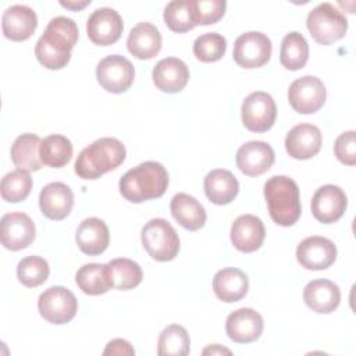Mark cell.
Listing matches in <instances>:
<instances>
[{
	"mask_svg": "<svg viewBox=\"0 0 356 356\" xmlns=\"http://www.w3.org/2000/svg\"><path fill=\"white\" fill-rule=\"evenodd\" d=\"M78 36L79 32L74 19L63 15L51 18L35 46L38 61L49 70H61L68 64Z\"/></svg>",
	"mask_w": 356,
	"mask_h": 356,
	"instance_id": "1",
	"label": "cell"
},
{
	"mask_svg": "<svg viewBox=\"0 0 356 356\" xmlns=\"http://www.w3.org/2000/svg\"><path fill=\"white\" fill-rule=\"evenodd\" d=\"M168 186V172L157 161H145L128 170L120 179V192L131 203L161 197Z\"/></svg>",
	"mask_w": 356,
	"mask_h": 356,
	"instance_id": "2",
	"label": "cell"
},
{
	"mask_svg": "<svg viewBox=\"0 0 356 356\" xmlns=\"http://www.w3.org/2000/svg\"><path fill=\"white\" fill-rule=\"evenodd\" d=\"M127 150L115 138H100L81 150L75 161V172L83 179H97L115 170L125 160Z\"/></svg>",
	"mask_w": 356,
	"mask_h": 356,
	"instance_id": "3",
	"label": "cell"
},
{
	"mask_svg": "<svg viewBox=\"0 0 356 356\" xmlns=\"http://www.w3.org/2000/svg\"><path fill=\"white\" fill-rule=\"evenodd\" d=\"M264 197L271 220L282 227L293 225L302 213L298 184L285 175H274L264 184Z\"/></svg>",
	"mask_w": 356,
	"mask_h": 356,
	"instance_id": "4",
	"label": "cell"
},
{
	"mask_svg": "<svg viewBox=\"0 0 356 356\" xmlns=\"http://www.w3.org/2000/svg\"><path fill=\"white\" fill-rule=\"evenodd\" d=\"M307 29L320 44H331L342 39L348 31V19L331 3H320L307 14Z\"/></svg>",
	"mask_w": 356,
	"mask_h": 356,
	"instance_id": "5",
	"label": "cell"
},
{
	"mask_svg": "<svg viewBox=\"0 0 356 356\" xmlns=\"http://www.w3.org/2000/svg\"><path fill=\"white\" fill-rule=\"evenodd\" d=\"M145 250L157 261H170L179 252V238L165 218H152L140 232Z\"/></svg>",
	"mask_w": 356,
	"mask_h": 356,
	"instance_id": "6",
	"label": "cell"
},
{
	"mask_svg": "<svg viewBox=\"0 0 356 356\" xmlns=\"http://www.w3.org/2000/svg\"><path fill=\"white\" fill-rule=\"evenodd\" d=\"M38 310L46 321L60 325L75 317L78 312V300L70 289L56 285L40 293L38 299Z\"/></svg>",
	"mask_w": 356,
	"mask_h": 356,
	"instance_id": "7",
	"label": "cell"
},
{
	"mask_svg": "<svg viewBox=\"0 0 356 356\" xmlns=\"http://www.w3.org/2000/svg\"><path fill=\"white\" fill-rule=\"evenodd\" d=\"M271 40L267 35L250 31L239 35L234 43V61L242 68H259L271 57Z\"/></svg>",
	"mask_w": 356,
	"mask_h": 356,
	"instance_id": "8",
	"label": "cell"
},
{
	"mask_svg": "<svg viewBox=\"0 0 356 356\" xmlns=\"http://www.w3.org/2000/svg\"><path fill=\"white\" fill-rule=\"evenodd\" d=\"M327 90L323 81L313 75L295 79L288 89L291 107L300 114H313L325 103Z\"/></svg>",
	"mask_w": 356,
	"mask_h": 356,
	"instance_id": "9",
	"label": "cell"
},
{
	"mask_svg": "<svg viewBox=\"0 0 356 356\" xmlns=\"http://www.w3.org/2000/svg\"><path fill=\"white\" fill-rule=\"evenodd\" d=\"M242 122L252 132L268 131L277 117V106L267 92H252L242 103Z\"/></svg>",
	"mask_w": 356,
	"mask_h": 356,
	"instance_id": "10",
	"label": "cell"
},
{
	"mask_svg": "<svg viewBox=\"0 0 356 356\" xmlns=\"http://www.w3.org/2000/svg\"><path fill=\"white\" fill-rule=\"evenodd\" d=\"M96 78L104 90L122 93L131 88L135 78V70L132 63L124 56L111 54L97 64Z\"/></svg>",
	"mask_w": 356,
	"mask_h": 356,
	"instance_id": "11",
	"label": "cell"
},
{
	"mask_svg": "<svg viewBox=\"0 0 356 356\" xmlns=\"http://www.w3.org/2000/svg\"><path fill=\"white\" fill-rule=\"evenodd\" d=\"M124 24L121 15L110 7L96 8L86 22L88 38L99 46L115 43L122 33Z\"/></svg>",
	"mask_w": 356,
	"mask_h": 356,
	"instance_id": "12",
	"label": "cell"
},
{
	"mask_svg": "<svg viewBox=\"0 0 356 356\" xmlns=\"http://www.w3.org/2000/svg\"><path fill=\"white\" fill-rule=\"evenodd\" d=\"M35 234V224L28 214L14 211L1 217L0 236L6 249L21 250L28 248L33 242Z\"/></svg>",
	"mask_w": 356,
	"mask_h": 356,
	"instance_id": "13",
	"label": "cell"
},
{
	"mask_svg": "<svg viewBox=\"0 0 356 356\" xmlns=\"http://www.w3.org/2000/svg\"><path fill=\"white\" fill-rule=\"evenodd\" d=\"M296 259L307 270H324L335 261L337 246L328 238L309 236L298 245Z\"/></svg>",
	"mask_w": 356,
	"mask_h": 356,
	"instance_id": "14",
	"label": "cell"
},
{
	"mask_svg": "<svg viewBox=\"0 0 356 356\" xmlns=\"http://www.w3.org/2000/svg\"><path fill=\"white\" fill-rule=\"evenodd\" d=\"M348 206L345 192L337 185L320 186L312 199V213L316 220L323 224H331L338 221Z\"/></svg>",
	"mask_w": 356,
	"mask_h": 356,
	"instance_id": "15",
	"label": "cell"
},
{
	"mask_svg": "<svg viewBox=\"0 0 356 356\" xmlns=\"http://www.w3.org/2000/svg\"><path fill=\"white\" fill-rule=\"evenodd\" d=\"M263 328V317L250 307H242L232 312L225 321L227 335L236 343H250L259 339Z\"/></svg>",
	"mask_w": 356,
	"mask_h": 356,
	"instance_id": "16",
	"label": "cell"
},
{
	"mask_svg": "<svg viewBox=\"0 0 356 356\" xmlns=\"http://www.w3.org/2000/svg\"><path fill=\"white\" fill-rule=\"evenodd\" d=\"M274 159L273 147L261 140L246 142L236 152V165L248 177H257L268 171Z\"/></svg>",
	"mask_w": 356,
	"mask_h": 356,
	"instance_id": "17",
	"label": "cell"
},
{
	"mask_svg": "<svg viewBox=\"0 0 356 356\" xmlns=\"http://www.w3.org/2000/svg\"><path fill=\"white\" fill-rule=\"evenodd\" d=\"M321 131L312 124L295 125L285 138V149L292 159L307 160L320 152Z\"/></svg>",
	"mask_w": 356,
	"mask_h": 356,
	"instance_id": "18",
	"label": "cell"
},
{
	"mask_svg": "<svg viewBox=\"0 0 356 356\" xmlns=\"http://www.w3.org/2000/svg\"><path fill=\"white\" fill-rule=\"evenodd\" d=\"M38 26L36 13L24 4L10 6L1 17L3 35L14 42L29 39Z\"/></svg>",
	"mask_w": 356,
	"mask_h": 356,
	"instance_id": "19",
	"label": "cell"
},
{
	"mask_svg": "<svg viewBox=\"0 0 356 356\" xmlns=\"http://www.w3.org/2000/svg\"><path fill=\"white\" fill-rule=\"evenodd\" d=\"M229 236L239 252L252 253L263 245L266 236L264 224L253 214H242L232 222Z\"/></svg>",
	"mask_w": 356,
	"mask_h": 356,
	"instance_id": "20",
	"label": "cell"
},
{
	"mask_svg": "<svg viewBox=\"0 0 356 356\" xmlns=\"http://www.w3.org/2000/svg\"><path fill=\"white\" fill-rule=\"evenodd\" d=\"M39 206L44 217L56 221L64 220L72 210L74 193L63 182H50L40 191Z\"/></svg>",
	"mask_w": 356,
	"mask_h": 356,
	"instance_id": "21",
	"label": "cell"
},
{
	"mask_svg": "<svg viewBox=\"0 0 356 356\" xmlns=\"http://www.w3.org/2000/svg\"><path fill=\"white\" fill-rule=\"evenodd\" d=\"M152 76L157 89L165 93H177L186 86L189 68L181 58L165 57L154 65Z\"/></svg>",
	"mask_w": 356,
	"mask_h": 356,
	"instance_id": "22",
	"label": "cell"
},
{
	"mask_svg": "<svg viewBox=\"0 0 356 356\" xmlns=\"http://www.w3.org/2000/svg\"><path fill=\"white\" fill-rule=\"evenodd\" d=\"M75 241L81 252L89 256H97L107 249L110 232L103 220L89 217L79 224L75 234Z\"/></svg>",
	"mask_w": 356,
	"mask_h": 356,
	"instance_id": "23",
	"label": "cell"
},
{
	"mask_svg": "<svg viewBox=\"0 0 356 356\" xmlns=\"http://www.w3.org/2000/svg\"><path fill=\"white\" fill-rule=\"evenodd\" d=\"M303 300L313 312L328 314L339 306L341 291L330 280H314L305 286Z\"/></svg>",
	"mask_w": 356,
	"mask_h": 356,
	"instance_id": "24",
	"label": "cell"
},
{
	"mask_svg": "<svg viewBox=\"0 0 356 356\" xmlns=\"http://www.w3.org/2000/svg\"><path fill=\"white\" fill-rule=\"evenodd\" d=\"M161 33L150 22L136 24L127 39L128 50L139 60H149L159 54L161 49Z\"/></svg>",
	"mask_w": 356,
	"mask_h": 356,
	"instance_id": "25",
	"label": "cell"
},
{
	"mask_svg": "<svg viewBox=\"0 0 356 356\" xmlns=\"http://www.w3.org/2000/svg\"><path fill=\"white\" fill-rule=\"evenodd\" d=\"M249 289L248 275L235 267H227L216 273L213 278V291L216 296L227 303L241 300Z\"/></svg>",
	"mask_w": 356,
	"mask_h": 356,
	"instance_id": "26",
	"label": "cell"
},
{
	"mask_svg": "<svg viewBox=\"0 0 356 356\" xmlns=\"http://www.w3.org/2000/svg\"><path fill=\"white\" fill-rule=\"evenodd\" d=\"M203 186L209 200L220 206L231 203L239 192L238 179L234 177L231 171L224 168H217L210 171L204 177Z\"/></svg>",
	"mask_w": 356,
	"mask_h": 356,
	"instance_id": "27",
	"label": "cell"
},
{
	"mask_svg": "<svg viewBox=\"0 0 356 356\" xmlns=\"http://www.w3.org/2000/svg\"><path fill=\"white\" fill-rule=\"evenodd\" d=\"M174 220L188 231H197L206 222L204 207L188 193H177L170 203Z\"/></svg>",
	"mask_w": 356,
	"mask_h": 356,
	"instance_id": "28",
	"label": "cell"
},
{
	"mask_svg": "<svg viewBox=\"0 0 356 356\" xmlns=\"http://www.w3.org/2000/svg\"><path fill=\"white\" fill-rule=\"evenodd\" d=\"M40 143L42 139L35 134L19 135L11 146V160L15 167L24 171H38L43 163L40 160Z\"/></svg>",
	"mask_w": 356,
	"mask_h": 356,
	"instance_id": "29",
	"label": "cell"
},
{
	"mask_svg": "<svg viewBox=\"0 0 356 356\" xmlns=\"http://www.w3.org/2000/svg\"><path fill=\"white\" fill-rule=\"evenodd\" d=\"M75 281L79 289L86 295H102L113 288V281L108 264L89 263L83 264L75 274Z\"/></svg>",
	"mask_w": 356,
	"mask_h": 356,
	"instance_id": "30",
	"label": "cell"
},
{
	"mask_svg": "<svg viewBox=\"0 0 356 356\" xmlns=\"http://www.w3.org/2000/svg\"><path fill=\"white\" fill-rule=\"evenodd\" d=\"M309 58V44L302 33L293 31L284 36L280 49L281 64L291 71L300 70Z\"/></svg>",
	"mask_w": 356,
	"mask_h": 356,
	"instance_id": "31",
	"label": "cell"
},
{
	"mask_svg": "<svg viewBox=\"0 0 356 356\" xmlns=\"http://www.w3.org/2000/svg\"><path fill=\"white\" fill-rule=\"evenodd\" d=\"M72 143L64 135H50L42 139L40 143V160L44 165L51 168H61L70 163L72 157Z\"/></svg>",
	"mask_w": 356,
	"mask_h": 356,
	"instance_id": "32",
	"label": "cell"
},
{
	"mask_svg": "<svg viewBox=\"0 0 356 356\" xmlns=\"http://www.w3.org/2000/svg\"><path fill=\"white\" fill-rule=\"evenodd\" d=\"M107 264L113 281V288L118 291H128L138 286L142 282L143 273L136 261L120 257L108 261Z\"/></svg>",
	"mask_w": 356,
	"mask_h": 356,
	"instance_id": "33",
	"label": "cell"
},
{
	"mask_svg": "<svg viewBox=\"0 0 356 356\" xmlns=\"http://www.w3.org/2000/svg\"><path fill=\"white\" fill-rule=\"evenodd\" d=\"M164 22L177 33H184L196 26L193 0H174L164 8Z\"/></svg>",
	"mask_w": 356,
	"mask_h": 356,
	"instance_id": "34",
	"label": "cell"
},
{
	"mask_svg": "<svg viewBox=\"0 0 356 356\" xmlns=\"http://www.w3.org/2000/svg\"><path fill=\"white\" fill-rule=\"evenodd\" d=\"M189 334L178 324L165 327L157 341V353L160 356H186L189 353Z\"/></svg>",
	"mask_w": 356,
	"mask_h": 356,
	"instance_id": "35",
	"label": "cell"
},
{
	"mask_svg": "<svg viewBox=\"0 0 356 356\" xmlns=\"http://www.w3.org/2000/svg\"><path fill=\"white\" fill-rule=\"evenodd\" d=\"M32 189V178L28 171L14 170L6 174L1 179L0 193L6 202L18 203L25 200Z\"/></svg>",
	"mask_w": 356,
	"mask_h": 356,
	"instance_id": "36",
	"label": "cell"
},
{
	"mask_svg": "<svg viewBox=\"0 0 356 356\" xmlns=\"http://www.w3.org/2000/svg\"><path fill=\"white\" fill-rule=\"evenodd\" d=\"M50 274L49 263L40 256H26L17 266L18 281L26 288L42 285Z\"/></svg>",
	"mask_w": 356,
	"mask_h": 356,
	"instance_id": "37",
	"label": "cell"
},
{
	"mask_svg": "<svg viewBox=\"0 0 356 356\" xmlns=\"http://www.w3.org/2000/svg\"><path fill=\"white\" fill-rule=\"evenodd\" d=\"M227 50V40L217 32H207L193 42V54L203 63L218 61Z\"/></svg>",
	"mask_w": 356,
	"mask_h": 356,
	"instance_id": "38",
	"label": "cell"
},
{
	"mask_svg": "<svg viewBox=\"0 0 356 356\" xmlns=\"http://www.w3.org/2000/svg\"><path fill=\"white\" fill-rule=\"evenodd\" d=\"M225 8V0H193L196 25H209L217 22L222 18Z\"/></svg>",
	"mask_w": 356,
	"mask_h": 356,
	"instance_id": "39",
	"label": "cell"
},
{
	"mask_svg": "<svg viewBox=\"0 0 356 356\" xmlns=\"http://www.w3.org/2000/svg\"><path fill=\"white\" fill-rule=\"evenodd\" d=\"M334 153L341 163L346 165H355L356 164V132L346 131L341 134L335 140Z\"/></svg>",
	"mask_w": 356,
	"mask_h": 356,
	"instance_id": "40",
	"label": "cell"
},
{
	"mask_svg": "<svg viewBox=\"0 0 356 356\" xmlns=\"http://www.w3.org/2000/svg\"><path fill=\"white\" fill-rule=\"evenodd\" d=\"M103 355H118V356L127 355V356H132V355H135V349L131 346V343L128 341L117 338V339H113V341H110L107 343Z\"/></svg>",
	"mask_w": 356,
	"mask_h": 356,
	"instance_id": "41",
	"label": "cell"
},
{
	"mask_svg": "<svg viewBox=\"0 0 356 356\" xmlns=\"http://www.w3.org/2000/svg\"><path fill=\"white\" fill-rule=\"evenodd\" d=\"M60 4L65 8L78 11V10H82L83 7H86L88 4H90V0H85V1H60Z\"/></svg>",
	"mask_w": 356,
	"mask_h": 356,
	"instance_id": "42",
	"label": "cell"
},
{
	"mask_svg": "<svg viewBox=\"0 0 356 356\" xmlns=\"http://www.w3.org/2000/svg\"><path fill=\"white\" fill-rule=\"evenodd\" d=\"M222 355V353H227V355H229L231 353V350L229 349H227V348H222V346H220L218 343H216V345H211V346H209V348H206L204 350H203V355Z\"/></svg>",
	"mask_w": 356,
	"mask_h": 356,
	"instance_id": "43",
	"label": "cell"
}]
</instances>
